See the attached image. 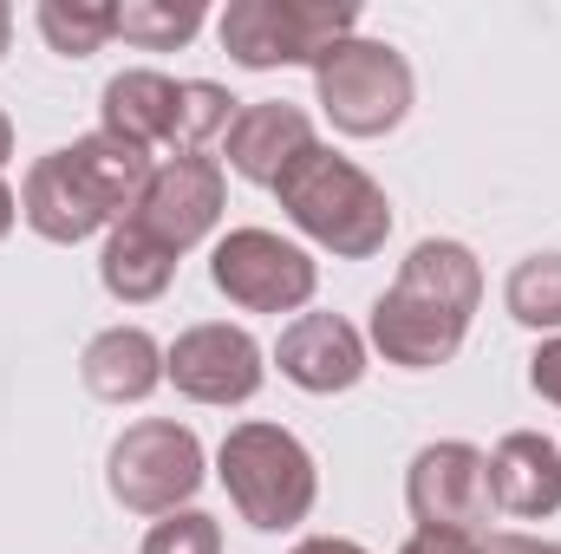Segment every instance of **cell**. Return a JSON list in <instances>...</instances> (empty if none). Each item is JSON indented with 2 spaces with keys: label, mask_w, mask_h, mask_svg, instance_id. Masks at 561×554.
I'll use <instances>...</instances> for the list:
<instances>
[{
  "label": "cell",
  "mask_w": 561,
  "mask_h": 554,
  "mask_svg": "<svg viewBox=\"0 0 561 554\" xmlns=\"http://www.w3.org/2000/svg\"><path fill=\"white\" fill-rule=\"evenodd\" d=\"M477 300H483L477 255L463 242H419L399 280L373 307V346L386 353V366H405V372L450 366L470 333Z\"/></svg>",
  "instance_id": "1"
},
{
  "label": "cell",
  "mask_w": 561,
  "mask_h": 554,
  "mask_svg": "<svg viewBox=\"0 0 561 554\" xmlns=\"http://www.w3.org/2000/svg\"><path fill=\"white\" fill-rule=\"evenodd\" d=\"M150 150L112 138V131H92V138L66 143L53 157H39L26 170V189H20V216L33 235L72 249L85 235H99L105 222H125L138 209L144 183H150Z\"/></svg>",
  "instance_id": "2"
},
{
  "label": "cell",
  "mask_w": 561,
  "mask_h": 554,
  "mask_svg": "<svg viewBox=\"0 0 561 554\" xmlns=\"http://www.w3.org/2000/svg\"><path fill=\"white\" fill-rule=\"evenodd\" d=\"M275 196H280V209H287V222H294L307 242L333 249L340 262H366V255H379L386 235H392V203H386V189H379L353 157H340V150H327V143H313V150L280 176Z\"/></svg>",
  "instance_id": "3"
},
{
  "label": "cell",
  "mask_w": 561,
  "mask_h": 554,
  "mask_svg": "<svg viewBox=\"0 0 561 554\" xmlns=\"http://www.w3.org/2000/svg\"><path fill=\"white\" fill-rule=\"evenodd\" d=\"M216 476H222L229 503L242 509V522L262 529V535L300 529L307 509H313V496H320V476H313L307 443L294 430H280V424H262V417H249V424H236L222 437Z\"/></svg>",
  "instance_id": "4"
},
{
  "label": "cell",
  "mask_w": 561,
  "mask_h": 554,
  "mask_svg": "<svg viewBox=\"0 0 561 554\" xmlns=\"http://www.w3.org/2000/svg\"><path fill=\"white\" fill-rule=\"evenodd\" d=\"M353 26H359L353 0H229L222 53L249 72L320 66L340 39H353Z\"/></svg>",
  "instance_id": "5"
},
{
  "label": "cell",
  "mask_w": 561,
  "mask_h": 554,
  "mask_svg": "<svg viewBox=\"0 0 561 554\" xmlns=\"http://www.w3.org/2000/svg\"><path fill=\"white\" fill-rule=\"evenodd\" d=\"M313 92H320V112L333 118V131H346V138H386V131L405 125L419 79H412V66H405L399 46L353 33V39H340L313 66Z\"/></svg>",
  "instance_id": "6"
},
{
  "label": "cell",
  "mask_w": 561,
  "mask_h": 554,
  "mask_svg": "<svg viewBox=\"0 0 561 554\" xmlns=\"http://www.w3.org/2000/svg\"><path fill=\"white\" fill-rule=\"evenodd\" d=\"M112 496L138 516H176L203 489V443L176 417H144L112 443Z\"/></svg>",
  "instance_id": "7"
},
{
  "label": "cell",
  "mask_w": 561,
  "mask_h": 554,
  "mask_svg": "<svg viewBox=\"0 0 561 554\" xmlns=\"http://www.w3.org/2000/svg\"><path fill=\"white\" fill-rule=\"evenodd\" d=\"M405 503H412V522L424 535H463L477 542L496 496H490V457L477 443H424L405 470Z\"/></svg>",
  "instance_id": "8"
},
{
  "label": "cell",
  "mask_w": 561,
  "mask_h": 554,
  "mask_svg": "<svg viewBox=\"0 0 561 554\" xmlns=\"http://www.w3.org/2000/svg\"><path fill=\"white\" fill-rule=\"evenodd\" d=\"M209 280L242 307V313H294L313 300L320 268L307 249L280 242L275 229H229L209 255Z\"/></svg>",
  "instance_id": "9"
},
{
  "label": "cell",
  "mask_w": 561,
  "mask_h": 554,
  "mask_svg": "<svg viewBox=\"0 0 561 554\" xmlns=\"http://www.w3.org/2000/svg\"><path fill=\"white\" fill-rule=\"evenodd\" d=\"M222 196H229V176H222L216 157H203V150L196 157H163L125 222H138L144 235H157L170 255H183V249H196L222 222Z\"/></svg>",
  "instance_id": "10"
},
{
  "label": "cell",
  "mask_w": 561,
  "mask_h": 554,
  "mask_svg": "<svg viewBox=\"0 0 561 554\" xmlns=\"http://www.w3.org/2000/svg\"><path fill=\"white\" fill-rule=\"evenodd\" d=\"M163 379L196 405H249L268 379L262 346L242 326H190L163 353Z\"/></svg>",
  "instance_id": "11"
},
{
  "label": "cell",
  "mask_w": 561,
  "mask_h": 554,
  "mask_svg": "<svg viewBox=\"0 0 561 554\" xmlns=\"http://www.w3.org/2000/svg\"><path fill=\"white\" fill-rule=\"evenodd\" d=\"M280 379L313 392V399H333V392H353L366 379V339L340 320V313H300L287 320L275 339Z\"/></svg>",
  "instance_id": "12"
},
{
  "label": "cell",
  "mask_w": 561,
  "mask_h": 554,
  "mask_svg": "<svg viewBox=\"0 0 561 554\" xmlns=\"http://www.w3.org/2000/svg\"><path fill=\"white\" fill-rule=\"evenodd\" d=\"M313 125H307V112L300 105H280V99H268V105H242L236 112V125H229V170L236 176H249V183H262V189H275L280 176L313 150Z\"/></svg>",
  "instance_id": "13"
},
{
  "label": "cell",
  "mask_w": 561,
  "mask_h": 554,
  "mask_svg": "<svg viewBox=\"0 0 561 554\" xmlns=\"http://www.w3.org/2000/svg\"><path fill=\"white\" fill-rule=\"evenodd\" d=\"M490 496H496V509H510L523 522L556 516L561 509V450L542 430H510L490 450Z\"/></svg>",
  "instance_id": "14"
},
{
  "label": "cell",
  "mask_w": 561,
  "mask_h": 554,
  "mask_svg": "<svg viewBox=\"0 0 561 554\" xmlns=\"http://www.w3.org/2000/svg\"><path fill=\"white\" fill-rule=\"evenodd\" d=\"M79 379H85V392L105 399V405H138V399H150V392L163 385V346H157L144 326H112V333H99V339L85 346Z\"/></svg>",
  "instance_id": "15"
},
{
  "label": "cell",
  "mask_w": 561,
  "mask_h": 554,
  "mask_svg": "<svg viewBox=\"0 0 561 554\" xmlns=\"http://www.w3.org/2000/svg\"><path fill=\"white\" fill-rule=\"evenodd\" d=\"M176 85L183 79H163V72H118L105 85V131L138 150H170V131H176Z\"/></svg>",
  "instance_id": "16"
},
{
  "label": "cell",
  "mask_w": 561,
  "mask_h": 554,
  "mask_svg": "<svg viewBox=\"0 0 561 554\" xmlns=\"http://www.w3.org/2000/svg\"><path fill=\"white\" fill-rule=\"evenodd\" d=\"M170 275H176V255H170L157 235H144L138 222H112L105 255H99V280H105L112 300L144 307V300H157V293L170 287Z\"/></svg>",
  "instance_id": "17"
},
{
  "label": "cell",
  "mask_w": 561,
  "mask_h": 554,
  "mask_svg": "<svg viewBox=\"0 0 561 554\" xmlns=\"http://www.w3.org/2000/svg\"><path fill=\"white\" fill-rule=\"evenodd\" d=\"M112 20H118V33L131 46H144V53H176V46L196 39L203 7L196 0H125V7H112Z\"/></svg>",
  "instance_id": "18"
},
{
  "label": "cell",
  "mask_w": 561,
  "mask_h": 554,
  "mask_svg": "<svg viewBox=\"0 0 561 554\" xmlns=\"http://www.w3.org/2000/svg\"><path fill=\"white\" fill-rule=\"evenodd\" d=\"M33 20H39L46 46H53L59 59H85V53H99V46L118 33V20H112L105 0H39Z\"/></svg>",
  "instance_id": "19"
},
{
  "label": "cell",
  "mask_w": 561,
  "mask_h": 554,
  "mask_svg": "<svg viewBox=\"0 0 561 554\" xmlns=\"http://www.w3.org/2000/svg\"><path fill=\"white\" fill-rule=\"evenodd\" d=\"M236 125V99L216 79H183L176 85V131H170V157H196L216 131Z\"/></svg>",
  "instance_id": "20"
},
{
  "label": "cell",
  "mask_w": 561,
  "mask_h": 554,
  "mask_svg": "<svg viewBox=\"0 0 561 554\" xmlns=\"http://www.w3.org/2000/svg\"><path fill=\"white\" fill-rule=\"evenodd\" d=\"M510 313L536 333H556L561 326V255H529L510 268V287H503Z\"/></svg>",
  "instance_id": "21"
},
{
  "label": "cell",
  "mask_w": 561,
  "mask_h": 554,
  "mask_svg": "<svg viewBox=\"0 0 561 554\" xmlns=\"http://www.w3.org/2000/svg\"><path fill=\"white\" fill-rule=\"evenodd\" d=\"M144 554H222V529L203 509H176L144 535Z\"/></svg>",
  "instance_id": "22"
},
{
  "label": "cell",
  "mask_w": 561,
  "mask_h": 554,
  "mask_svg": "<svg viewBox=\"0 0 561 554\" xmlns=\"http://www.w3.org/2000/svg\"><path fill=\"white\" fill-rule=\"evenodd\" d=\"M529 385H536V399L561 405V333L549 339V346H536V359H529Z\"/></svg>",
  "instance_id": "23"
},
{
  "label": "cell",
  "mask_w": 561,
  "mask_h": 554,
  "mask_svg": "<svg viewBox=\"0 0 561 554\" xmlns=\"http://www.w3.org/2000/svg\"><path fill=\"white\" fill-rule=\"evenodd\" d=\"M477 554H561V542H536V535H490Z\"/></svg>",
  "instance_id": "24"
},
{
  "label": "cell",
  "mask_w": 561,
  "mask_h": 554,
  "mask_svg": "<svg viewBox=\"0 0 561 554\" xmlns=\"http://www.w3.org/2000/svg\"><path fill=\"white\" fill-rule=\"evenodd\" d=\"M399 554H477V542H463V535H424L419 529Z\"/></svg>",
  "instance_id": "25"
},
{
  "label": "cell",
  "mask_w": 561,
  "mask_h": 554,
  "mask_svg": "<svg viewBox=\"0 0 561 554\" xmlns=\"http://www.w3.org/2000/svg\"><path fill=\"white\" fill-rule=\"evenodd\" d=\"M294 554H366V549H359V542H346V535H307Z\"/></svg>",
  "instance_id": "26"
},
{
  "label": "cell",
  "mask_w": 561,
  "mask_h": 554,
  "mask_svg": "<svg viewBox=\"0 0 561 554\" xmlns=\"http://www.w3.org/2000/svg\"><path fill=\"white\" fill-rule=\"evenodd\" d=\"M13 216H20V203H13V189H7V183H0V235H7V229H13Z\"/></svg>",
  "instance_id": "27"
},
{
  "label": "cell",
  "mask_w": 561,
  "mask_h": 554,
  "mask_svg": "<svg viewBox=\"0 0 561 554\" xmlns=\"http://www.w3.org/2000/svg\"><path fill=\"white\" fill-rule=\"evenodd\" d=\"M13 157V125H7V112H0V163Z\"/></svg>",
  "instance_id": "28"
},
{
  "label": "cell",
  "mask_w": 561,
  "mask_h": 554,
  "mask_svg": "<svg viewBox=\"0 0 561 554\" xmlns=\"http://www.w3.org/2000/svg\"><path fill=\"white\" fill-rule=\"evenodd\" d=\"M7 33H13V13H7V0H0V53H7Z\"/></svg>",
  "instance_id": "29"
}]
</instances>
